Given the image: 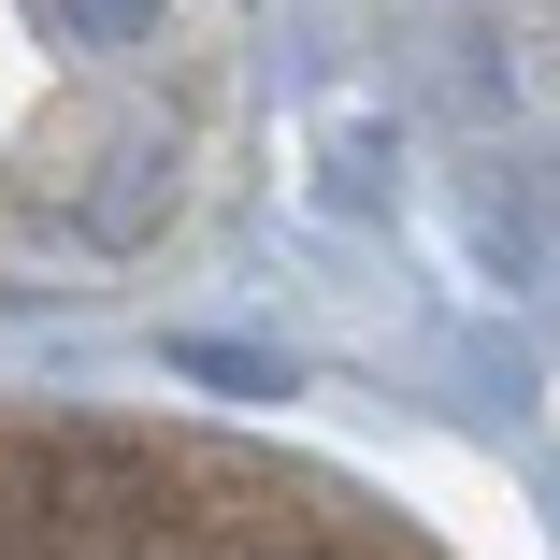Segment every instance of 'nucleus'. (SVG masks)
<instances>
[{"label": "nucleus", "instance_id": "1", "mask_svg": "<svg viewBox=\"0 0 560 560\" xmlns=\"http://www.w3.org/2000/svg\"><path fill=\"white\" fill-rule=\"evenodd\" d=\"M259 159L245 0H0V302H130Z\"/></svg>", "mask_w": 560, "mask_h": 560}, {"label": "nucleus", "instance_id": "2", "mask_svg": "<svg viewBox=\"0 0 560 560\" xmlns=\"http://www.w3.org/2000/svg\"><path fill=\"white\" fill-rule=\"evenodd\" d=\"M0 560H445L388 489L215 417L0 388Z\"/></svg>", "mask_w": 560, "mask_h": 560}]
</instances>
